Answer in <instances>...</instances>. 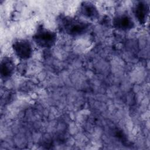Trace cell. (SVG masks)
I'll return each instance as SVG.
<instances>
[{"label":"cell","mask_w":150,"mask_h":150,"mask_svg":"<svg viewBox=\"0 0 150 150\" xmlns=\"http://www.w3.org/2000/svg\"><path fill=\"white\" fill-rule=\"evenodd\" d=\"M59 30L67 36L77 38L86 34L91 28V23L84 19L61 13L56 18Z\"/></svg>","instance_id":"6da1fadb"},{"label":"cell","mask_w":150,"mask_h":150,"mask_svg":"<svg viewBox=\"0 0 150 150\" xmlns=\"http://www.w3.org/2000/svg\"><path fill=\"white\" fill-rule=\"evenodd\" d=\"M34 43L42 49H50L53 47L57 42V33L45 27L43 24H39L32 35Z\"/></svg>","instance_id":"7a4b0ae2"},{"label":"cell","mask_w":150,"mask_h":150,"mask_svg":"<svg viewBox=\"0 0 150 150\" xmlns=\"http://www.w3.org/2000/svg\"><path fill=\"white\" fill-rule=\"evenodd\" d=\"M12 48L15 56L21 60H27L32 57L33 49L29 40L25 39H18L13 41Z\"/></svg>","instance_id":"3957f363"},{"label":"cell","mask_w":150,"mask_h":150,"mask_svg":"<svg viewBox=\"0 0 150 150\" xmlns=\"http://www.w3.org/2000/svg\"><path fill=\"white\" fill-rule=\"evenodd\" d=\"M112 25L118 30L128 31L135 27V22L130 15L127 13H121L113 18Z\"/></svg>","instance_id":"277c9868"},{"label":"cell","mask_w":150,"mask_h":150,"mask_svg":"<svg viewBox=\"0 0 150 150\" xmlns=\"http://www.w3.org/2000/svg\"><path fill=\"white\" fill-rule=\"evenodd\" d=\"M132 13L139 24L144 25L149 13V4L145 1L136 2L132 7Z\"/></svg>","instance_id":"5b68a950"},{"label":"cell","mask_w":150,"mask_h":150,"mask_svg":"<svg viewBox=\"0 0 150 150\" xmlns=\"http://www.w3.org/2000/svg\"><path fill=\"white\" fill-rule=\"evenodd\" d=\"M79 11L83 18L90 21H95L99 18L98 9L93 2L90 1L82 2Z\"/></svg>","instance_id":"8992f818"},{"label":"cell","mask_w":150,"mask_h":150,"mask_svg":"<svg viewBox=\"0 0 150 150\" xmlns=\"http://www.w3.org/2000/svg\"><path fill=\"white\" fill-rule=\"evenodd\" d=\"M15 69V64L12 58L4 56L1 62L0 73L1 78L4 80L9 79L13 74Z\"/></svg>","instance_id":"52a82bcc"}]
</instances>
